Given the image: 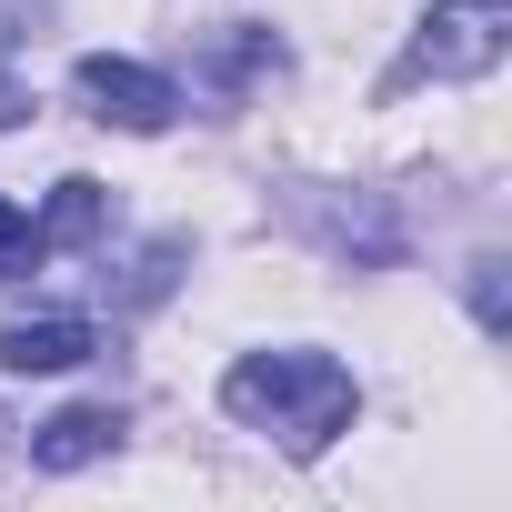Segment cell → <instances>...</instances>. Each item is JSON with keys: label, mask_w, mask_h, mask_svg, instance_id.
Returning a JSON list of instances; mask_svg holds the SVG:
<instances>
[{"label": "cell", "mask_w": 512, "mask_h": 512, "mask_svg": "<svg viewBox=\"0 0 512 512\" xmlns=\"http://www.w3.org/2000/svg\"><path fill=\"white\" fill-rule=\"evenodd\" d=\"M0 432H11V422H0Z\"/></svg>", "instance_id": "9c48e42d"}, {"label": "cell", "mask_w": 512, "mask_h": 512, "mask_svg": "<svg viewBox=\"0 0 512 512\" xmlns=\"http://www.w3.org/2000/svg\"><path fill=\"white\" fill-rule=\"evenodd\" d=\"M41 262V221L31 211H11V201H0V282H21Z\"/></svg>", "instance_id": "52a82bcc"}, {"label": "cell", "mask_w": 512, "mask_h": 512, "mask_svg": "<svg viewBox=\"0 0 512 512\" xmlns=\"http://www.w3.org/2000/svg\"><path fill=\"white\" fill-rule=\"evenodd\" d=\"M21 111H31V91H21V81H11V71H0V131H11V121H21Z\"/></svg>", "instance_id": "ba28073f"}, {"label": "cell", "mask_w": 512, "mask_h": 512, "mask_svg": "<svg viewBox=\"0 0 512 512\" xmlns=\"http://www.w3.org/2000/svg\"><path fill=\"white\" fill-rule=\"evenodd\" d=\"M101 231H111V191H101V181H61L51 211H41V251H81V241H101Z\"/></svg>", "instance_id": "8992f818"}, {"label": "cell", "mask_w": 512, "mask_h": 512, "mask_svg": "<svg viewBox=\"0 0 512 512\" xmlns=\"http://www.w3.org/2000/svg\"><path fill=\"white\" fill-rule=\"evenodd\" d=\"M71 81H81V111H91V121H111V131H171V111H181V91H171L161 71L111 61V51H91Z\"/></svg>", "instance_id": "3957f363"}, {"label": "cell", "mask_w": 512, "mask_h": 512, "mask_svg": "<svg viewBox=\"0 0 512 512\" xmlns=\"http://www.w3.org/2000/svg\"><path fill=\"white\" fill-rule=\"evenodd\" d=\"M71 362H91V322H71V312L0 332V372H71Z\"/></svg>", "instance_id": "277c9868"}, {"label": "cell", "mask_w": 512, "mask_h": 512, "mask_svg": "<svg viewBox=\"0 0 512 512\" xmlns=\"http://www.w3.org/2000/svg\"><path fill=\"white\" fill-rule=\"evenodd\" d=\"M121 442V412L111 402H81V412H61V422H41V442H31V462L41 472H81V462H101Z\"/></svg>", "instance_id": "5b68a950"}, {"label": "cell", "mask_w": 512, "mask_h": 512, "mask_svg": "<svg viewBox=\"0 0 512 512\" xmlns=\"http://www.w3.org/2000/svg\"><path fill=\"white\" fill-rule=\"evenodd\" d=\"M512 41V0H432V21L402 61V81H482Z\"/></svg>", "instance_id": "7a4b0ae2"}, {"label": "cell", "mask_w": 512, "mask_h": 512, "mask_svg": "<svg viewBox=\"0 0 512 512\" xmlns=\"http://www.w3.org/2000/svg\"><path fill=\"white\" fill-rule=\"evenodd\" d=\"M221 402H231L251 432H272L292 462H312V452H332V432L352 422V372H342L332 352H251V362H231Z\"/></svg>", "instance_id": "6da1fadb"}]
</instances>
